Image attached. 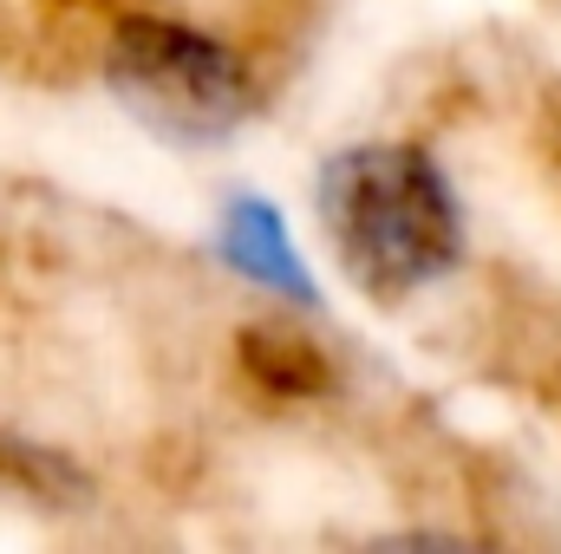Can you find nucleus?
I'll use <instances>...</instances> for the list:
<instances>
[{"label":"nucleus","instance_id":"1","mask_svg":"<svg viewBox=\"0 0 561 554\" xmlns=\"http://www.w3.org/2000/svg\"><path fill=\"white\" fill-rule=\"evenodd\" d=\"M320 222L346 280L373 300H405L463 255L450 183L419 143H366L333 157L320 170Z\"/></svg>","mask_w":561,"mask_h":554},{"label":"nucleus","instance_id":"4","mask_svg":"<svg viewBox=\"0 0 561 554\" xmlns=\"http://www.w3.org/2000/svg\"><path fill=\"white\" fill-rule=\"evenodd\" d=\"M236 359H242V372H249L268 399H327V392H333V359H327L307 333L275 326V320L242 326V333H236Z\"/></svg>","mask_w":561,"mask_h":554},{"label":"nucleus","instance_id":"2","mask_svg":"<svg viewBox=\"0 0 561 554\" xmlns=\"http://www.w3.org/2000/svg\"><path fill=\"white\" fill-rule=\"evenodd\" d=\"M105 85L138 112L144 125L183 143L229 138L242 118H255V72L236 46L216 33H196L183 20L131 13L105 39Z\"/></svg>","mask_w":561,"mask_h":554},{"label":"nucleus","instance_id":"3","mask_svg":"<svg viewBox=\"0 0 561 554\" xmlns=\"http://www.w3.org/2000/svg\"><path fill=\"white\" fill-rule=\"evenodd\" d=\"M222 262L242 280H255V287H275L287 300H313V275L300 268L280 209L262 203V196H236L222 209Z\"/></svg>","mask_w":561,"mask_h":554}]
</instances>
